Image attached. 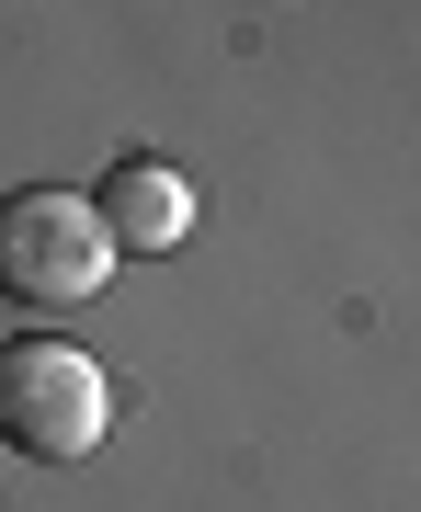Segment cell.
I'll use <instances>...</instances> for the list:
<instances>
[{
  "label": "cell",
  "instance_id": "cell-3",
  "mask_svg": "<svg viewBox=\"0 0 421 512\" xmlns=\"http://www.w3.org/2000/svg\"><path fill=\"white\" fill-rule=\"evenodd\" d=\"M92 217H103V239H114V251H171V239L194 228V194H183V171L126 160V171L103 183V205H92Z\"/></svg>",
  "mask_w": 421,
  "mask_h": 512
},
{
  "label": "cell",
  "instance_id": "cell-1",
  "mask_svg": "<svg viewBox=\"0 0 421 512\" xmlns=\"http://www.w3.org/2000/svg\"><path fill=\"white\" fill-rule=\"evenodd\" d=\"M114 274V239L92 205H69V194H12L0 205V285L12 296H35V308H69V296H92Z\"/></svg>",
  "mask_w": 421,
  "mask_h": 512
},
{
  "label": "cell",
  "instance_id": "cell-2",
  "mask_svg": "<svg viewBox=\"0 0 421 512\" xmlns=\"http://www.w3.org/2000/svg\"><path fill=\"white\" fill-rule=\"evenodd\" d=\"M0 433H12L23 456H92V433H103V376H92V353H69V342H12V353H0Z\"/></svg>",
  "mask_w": 421,
  "mask_h": 512
}]
</instances>
